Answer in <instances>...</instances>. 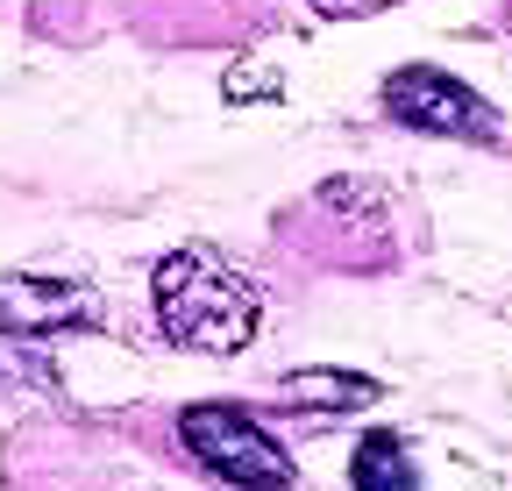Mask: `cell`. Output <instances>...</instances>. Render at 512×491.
Here are the masks:
<instances>
[{
	"mask_svg": "<svg viewBox=\"0 0 512 491\" xmlns=\"http://www.w3.org/2000/svg\"><path fill=\"white\" fill-rule=\"evenodd\" d=\"M157 321L178 349H200V356H235L256 342V285L207 242H185L157 264Z\"/></svg>",
	"mask_w": 512,
	"mask_h": 491,
	"instance_id": "obj_1",
	"label": "cell"
},
{
	"mask_svg": "<svg viewBox=\"0 0 512 491\" xmlns=\"http://www.w3.org/2000/svg\"><path fill=\"white\" fill-rule=\"evenodd\" d=\"M178 435H185L192 456H200L221 484H235V491H292L299 484L292 456L249 413H235V406H185L178 413Z\"/></svg>",
	"mask_w": 512,
	"mask_h": 491,
	"instance_id": "obj_2",
	"label": "cell"
},
{
	"mask_svg": "<svg viewBox=\"0 0 512 491\" xmlns=\"http://www.w3.org/2000/svg\"><path fill=\"white\" fill-rule=\"evenodd\" d=\"M384 107L406 129H427V136H470V143H491L498 136V114L484 107V93H470L463 79H448L434 65H406L384 79Z\"/></svg>",
	"mask_w": 512,
	"mask_h": 491,
	"instance_id": "obj_3",
	"label": "cell"
},
{
	"mask_svg": "<svg viewBox=\"0 0 512 491\" xmlns=\"http://www.w3.org/2000/svg\"><path fill=\"white\" fill-rule=\"evenodd\" d=\"M72 328H100V292L79 278H36V271H8L0 278V335L15 342H50Z\"/></svg>",
	"mask_w": 512,
	"mask_h": 491,
	"instance_id": "obj_4",
	"label": "cell"
},
{
	"mask_svg": "<svg viewBox=\"0 0 512 491\" xmlns=\"http://www.w3.org/2000/svg\"><path fill=\"white\" fill-rule=\"evenodd\" d=\"M285 399L306 406V413H363L384 399L377 378H356V371H292L285 378Z\"/></svg>",
	"mask_w": 512,
	"mask_h": 491,
	"instance_id": "obj_5",
	"label": "cell"
},
{
	"mask_svg": "<svg viewBox=\"0 0 512 491\" xmlns=\"http://www.w3.org/2000/svg\"><path fill=\"white\" fill-rule=\"evenodd\" d=\"M349 484H356V491H420L413 456H406L399 435H363L356 456H349Z\"/></svg>",
	"mask_w": 512,
	"mask_h": 491,
	"instance_id": "obj_6",
	"label": "cell"
},
{
	"mask_svg": "<svg viewBox=\"0 0 512 491\" xmlns=\"http://www.w3.org/2000/svg\"><path fill=\"white\" fill-rule=\"evenodd\" d=\"M320 15H370V8H392V0H313Z\"/></svg>",
	"mask_w": 512,
	"mask_h": 491,
	"instance_id": "obj_7",
	"label": "cell"
}]
</instances>
